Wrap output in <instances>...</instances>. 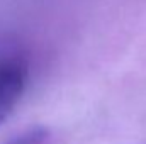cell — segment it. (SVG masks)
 <instances>
[{"label":"cell","mask_w":146,"mask_h":144,"mask_svg":"<svg viewBox=\"0 0 146 144\" xmlns=\"http://www.w3.org/2000/svg\"><path fill=\"white\" fill-rule=\"evenodd\" d=\"M48 137H49V131L42 126H36L17 134L7 144H44L48 141Z\"/></svg>","instance_id":"2"},{"label":"cell","mask_w":146,"mask_h":144,"mask_svg":"<svg viewBox=\"0 0 146 144\" xmlns=\"http://www.w3.org/2000/svg\"><path fill=\"white\" fill-rule=\"evenodd\" d=\"M27 68L22 59L14 56L0 58V126L12 114L26 88Z\"/></svg>","instance_id":"1"}]
</instances>
